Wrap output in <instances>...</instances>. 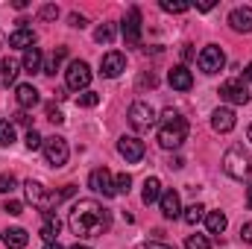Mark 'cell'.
I'll return each mask as SVG.
<instances>
[{
	"instance_id": "6da1fadb",
	"label": "cell",
	"mask_w": 252,
	"mask_h": 249,
	"mask_svg": "<svg viewBox=\"0 0 252 249\" xmlns=\"http://www.w3.org/2000/svg\"><path fill=\"white\" fill-rule=\"evenodd\" d=\"M67 226L79 241L100 238L112 229V211L103 208V202H97V199H79V202H73V208L67 214Z\"/></svg>"
},
{
	"instance_id": "7a4b0ae2",
	"label": "cell",
	"mask_w": 252,
	"mask_h": 249,
	"mask_svg": "<svg viewBox=\"0 0 252 249\" xmlns=\"http://www.w3.org/2000/svg\"><path fill=\"white\" fill-rule=\"evenodd\" d=\"M185 138H188V121L179 112L167 109L161 115V126H158V144L164 150H179L185 144Z\"/></svg>"
},
{
	"instance_id": "3957f363",
	"label": "cell",
	"mask_w": 252,
	"mask_h": 249,
	"mask_svg": "<svg viewBox=\"0 0 252 249\" xmlns=\"http://www.w3.org/2000/svg\"><path fill=\"white\" fill-rule=\"evenodd\" d=\"M24 187H27V199H30L38 211H53V208H59V205H62L64 199H70V196H73V185H64L62 190H47L41 182L30 179Z\"/></svg>"
},
{
	"instance_id": "277c9868",
	"label": "cell",
	"mask_w": 252,
	"mask_h": 249,
	"mask_svg": "<svg viewBox=\"0 0 252 249\" xmlns=\"http://www.w3.org/2000/svg\"><path fill=\"white\" fill-rule=\"evenodd\" d=\"M223 170H226V176H232V179H238V182L252 179L250 153H244V147H232V150H226V156H223Z\"/></svg>"
},
{
	"instance_id": "5b68a950",
	"label": "cell",
	"mask_w": 252,
	"mask_h": 249,
	"mask_svg": "<svg viewBox=\"0 0 252 249\" xmlns=\"http://www.w3.org/2000/svg\"><path fill=\"white\" fill-rule=\"evenodd\" d=\"M129 126L135 132H150L156 126V109L150 103H144V100H135L129 106Z\"/></svg>"
},
{
	"instance_id": "8992f818",
	"label": "cell",
	"mask_w": 252,
	"mask_h": 249,
	"mask_svg": "<svg viewBox=\"0 0 252 249\" xmlns=\"http://www.w3.org/2000/svg\"><path fill=\"white\" fill-rule=\"evenodd\" d=\"M44 158H47V164L50 167H64L67 164V156H70V147H67V141H64L62 135H50V138H44Z\"/></svg>"
},
{
	"instance_id": "52a82bcc",
	"label": "cell",
	"mask_w": 252,
	"mask_h": 249,
	"mask_svg": "<svg viewBox=\"0 0 252 249\" xmlns=\"http://www.w3.org/2000/svg\"><path fill=\"white\" fill-rule=\"evenodd\" d=\"M64 82H67V88L70 91H88V85H91V67L88 62H82V59H76V62L67 64V70H64Z\"/></svg>"
},
{
	"instance_id": "ba28073f",
	"label": "cell",
	"mask_w": 252,
	"mask_h": 249,
	"mask_svg": "<svg viewBox=\"0 0 252 249\" xmlns=\"http://www.w3.org/2000/svg\"><path fill=\"white\" fill-rule=\"evenodd\" d=\"M220 100H226V103H232V106H247L252 100V94L241 79H229V82L220 85Z\"/></svg>"
},
{
	"instance_id": "9c48e42d",
	"label": "cell",
	"mask_w": 252,
	"mask_h": 249,
	"mask_svg": "<svg viewBox=\"0 0 252 249\" xmlns=\"http://www.w3.org/2000/svg\"><path fill=\"white\" fill-rule=\"evenodd\" d=\"M196 64H199V70H202V73H217V70H223L226 56H223V50H220L217 44H208V47H202V50H199Z\"/></svg>"
},
{
	"instance_id": "30bf717a",
	"label": "cell",
	"mask_w": 252,
	"mask_h": 249,
	"mask_svg": "<svg viewBox=\"0 0 252 249\" xmlns=\"http://www.w3.org/2000/svg\"><path fill=\"white\" fill-rule=\"evenodd\" d=\"M118 153L124 156L129 164H135V161H141V158H144L147 147H144V141H141V138H135V135H121V141H118Z\"/></svg>"
},
{
	"instance_id": "8fae6325",
	"label": "cell",
	"mask_w": 252,
	"mask_h": 249,
	"mask_svg": "<svg viewBox=\"0 0 252 249\" xmlns=\"http://www.w3.org/2000/svg\"><path fill=\"white\" fill-rule=\"evenodd\" d=\"M124 41L129 47H138L141 44V9L132 6L126 12V21H124Z\"/></svg>"
},
{
	"instance_id": "7c38bea8",
	"label": "cell",
	"mask_w": 252,
	"mask_h": 249,
	"mask_svg": "<svg viewBox=\"0 0 252 249\" xmlns=\"http://www.w3.org/2000/svg\"><path fill=\"white\" fill-rule=\"evenodd\" d=\"M88 187H91L94 193H103V196H115V193H118V190H115V179H112V173H109L106 167L91 170V176H88Z\"/></svg>"
},
{
	"instance_id": "4fadbf2b",
	"label": "cell",
	"mask_w": 252,
	"mask_h": 249,
	"mask_svg": "<svg viewBox=\"0 0 252 249\" xmlns=\"http://www.w3.org/2000/svg\"><path fill=\"white\" fill-rule=\"evenodd\" d=\"M124 70H126V56L118 53V50H109V53L100 59V73H103L106 79H115V76H121Z\"/></svg>"
},
{
	"instance_id": "5bb4252c",
	"label": "cell",
	"mask_w": 252,
	"mask_h": 249,
	"mask_svg": "<svg viewBox=\"0 0 252 249\" xmlns=\"http://www.w3.org/2000/svg\"><path fill=\"white\" fill-rule=\"evenodd\" d=\"M229 27L235 32H244V35H252V9L250 6H238L229 12Z\"/></svg>"
},
{
	"instance_id": "9a60e30c",
	"label": "cell",
	"mask_w": 252,
	"mask_h": 249,
	"mask_svg": "<svg viewBox=\"0 0 252 249\" xmlns=\"http://www.w3.org/2000/svg\"><path fill=\"white\" fill-rule=\"evenodd\" d=\"M238 124V118H235V112L229 109V106H220V109H214V115H211V126H214V132H220V135H226V132H232Z\"/></svg>"
},
{
	"instance_id": "2e32d148",
	"label": "cell",
	"mask_w": 252,
	"mask_h": 249,
	"mask_svg": "<svg viewBox=\"0 0 252 249\" xmlns=\"http://www.w3.org/2000/svg\"><path fill=\"white\" fill-rule=\"evenodd\" d=\"M158 205H161V214H164L167 220L182 217V199H179V193H176V190H161Z\"/></svg>"
},
{
	"instance_id": "e0dca14e",
	"label": "cell",
	"mask_w": 252,
	"mask_h": 249,
	"mask_svg": "<svg viewBox=\"0 0 252 249\" xmlns=\"http://www.w3.org/2000/svg\"><path fill=\"white\" fill-rule=\"evenodd\" d=\"M15 100H18V106H21V112H27V109H32V106H38V88L35 85H30V82H21L18 88H15Z\"/></svg>"
},
{
	"instance_id": "ac0fdd59",
	"label": "cell",
	"mask_w": 252,
	"mask_h": 249,
	"mask_svg": "<svg viewBox=\"0 0 252 249\" xmlns=\"http://www.w3.org/2000/svg\"><path fill=\"white\" fill-rule=\"evenodd\" d=\"M59 229H62V223H59V217L53 214V211H41V238H44V244H56V238H59Z\"/></svg>"
},
{
	"instance_id": "d6986e66",
	"label": "cell",
	"mask_w": 252,
	"mask_h": 249,
	"mask_svg": "<svg viewBox=\"0 0 252 249\" xmlns=\"http://www.w3.org/2000/svg\"><path fill=\"white\" fill-rule=\"evenodd\" d=\"M9 47H18V50H30L35 47V32L32 27H18L9 32Z\"/></svg>"
},
{
	"instance_id": "ffe728a7",
	"label": "cell",
	"mask_w": 252,
	"mask_h": 249,
	"mask_svg": "<svg viewBox=\"0 0 252 249\" xmlns=\"http://www.w3.org/2000/svg\"><path fill=\"white\" fill-rule=\"evenodd\" d=\"M167 82H170V88H176V91H190V85H193V73H190L185 64H176V67L167 73Z\"/></svg>"
},
{
	"instance_id": "44dd1931",
	"label": "cell",
	"mask_w": 252,
	"mask_h": 249,
	"mask_svg": "<svg viewBox=\"0 0 252 249\" xmlns=\"http://www.w3.org/2000/svg\"><path fill=\"white\" fill-rule=\"evenodd\" d=\"M30 244V235H27V229H21V226H12V229H6L3 232V247L6 249H24Z\"/></svg>"
},
{
	"instance_id": "7402d4cb",
	"label": "cell",
	"mask_w": 252,
	"mask_h": 249,
	"mask_svg": "<svg viewBox=\"0 0 252 249\" xmlns=\"http://www.w3.org/2000/svg\"><path fill=\"white\" fill-rule=\"evenodd\" d=\"M21 67H24L27 73H41V70H44V53H41L38 47H30V50L24 53Z\"/></svg>"
},
{
	"instance_id": "603a6c76",
	"label": "cell",
	"mask_w": 252,
	"mask_h": 249,
	"mask_svg": "<svg viewBox=\"0 0 252 249\" xmlns=\"http://www.w3.org/2000/svg\"><path fill=\"white\" fill-rule=\"evenodd\" d=\"M141 199H144V205H153V202H158V199H161V182H158L156 176H147V179H144Z\"/></svg>"
},
{
	"instance_id": "cb8c5ba5",
	"label": "cell",
	"mask_w": 252,
	"mask_h": 249,
	"mask_svg": "<svg viewBox=\"0 0 252 249\" xmlns=\"http://www.w3.org/2000/svg\"><path fill=\"white\" fill-rule=\"evenodd\" d=\"M226 226H229V220H226L223 211H208V214H205V229H208L211 235H223Z\"/></svg>"
},
{
	"instance_id": "d4e9b609",
	"label": "cell",
	"mask_w": 252,
	"mask_h": 249,
	"mask_svg": "<svg viewBox=\"0 0 252 249\" xmlns=\"http://www.w3.org/2000/svg\"><path fill=\"white\" fill-rule=\"evenodd\" d=\"M18 67H21V64L15 62V59H3V62H0V88H9V85L18 79Z\"/></svg>"
},
{
	"instance_id": "484cf974",
	"label": "cell",
	"mask_w": 252,
	"mask_h": 249,
	"mask_svg": "<svg viewBox=\"0 0 252 249\" xmlns=\"http://www.w3.org/2000/svg\"><path fill=\"white\" fill-rule=\"evenodd\" d=\"M64 59H67V47H56V50L50 53V59L44 62V70H41V73L53 76V73H56V70L62 67V62H64Z\"/></svg>"
},
{
	"instance_id": "4316f807",
	"label": "cell",
	"mask_w": 252,
	"mask_h": 249,
	"mask_svg": "<svg viewBox=\"0 0 252 249\" xmlns=\"http://www.w3.org/2000/svg\"><path fill=\"white\" fill-rule=\"evenodd\" d=\"M202 217H205V205H199V202H193V205H188V208L182 211V220H185L188 226H196Z\"/></svg>"
},
{
	"instance_id": "83f0119b",
	"label": "cell",
	"mask_w": 252,
	"mask_h": 249,
	"mask_svg": "<svg viewBox=\"0 0 252 249\" xmlns=\"http://www.w3.org/2000/svg\"><path fill=\"white\" fill-rule=\"evenodd\" d=\"M12 144H15V124L0 121V147H12Z\"/></svg>"
},
{
	"instance_id": "f1b7e54d",
	"label": "cell",
	"mask_w": 252,
	"mask_h": 249,
	"mask_svg": "<svg viewBox=\"0 0 252 249\" xmlns=\"http://www.w3.org/2000/svg\"><path fill=\"white\" fill-rule=\"evenodd\" d=\"M115 38V27L112 24H100L97 30H94V41H100V44H109Z\"/></svg>"
},
{
	"instance_id": "f546056e",
	"label": "cell",
	"mask_w": 252,
	"mask_h": 249,
	"mask_svg": "<svg viewBox=\"0 0 252 249\" xmlns=\"http://www.w3.org/2000/svg\"><path fill=\"white\" fill-rule=\"evenodd\" d=\"M97 103H100V94H97V91H82V94L76 97V106H79V109H94Z\"/></svg>"
},
{
	"instance_id": "4dcf8cb0",
	"label": "cell",
	"mask_w": 252,
	"mask_h": 249,
	"mask_svg": "<svg viewBox=\"0 0 252 249\" xmlns=\"http://www.w3.org/2000/svg\"><path fill=\"white\" fill-rule=\"evenodd\" d=\"M161 9L170 12V15H182V12L190 9V3H185V0H161Z\"/></svg>"
},
{
	"instance_id": "1f68e13d",
	"label": "cell",
	"mask_w": 252,
	"mask_h": 249,
	"mask_svg": "<svg viewBox=\"0 0 252 249\" xmlns=\"http://www.w3.org/2000/svg\"><path fill=\"white\" fill-rule=\"evenodd\" d=\"M185 249H211V244H208V238H205V235H188Z\"/></svg>"
},
{
	"instance_id": "d6a6232c",
	"label": "cell",
	"mask_w": 252,
	"mask_h": 249,
	"mask_svg": "<svg viewBox=\"0 0 252 249\" xmlns=\"http://www.w3.org/2000/svg\"><path fill=\"white\" fill-rule=\"evenodd\" d=\"M18 185V179H15V173H0V190L3 193H12Z\"/></svg>"
},
{
	"instance_id": "836d02e7",
	"label": "cell",
	"mask_w": 252,
	"mask_h": 249,
	"mask_svg": "<svg viewBox=\"0 0 252 249\" xmlns=\"http://www.w3.org/2000/svg\"><path fill=\"white\" fill-rule=\"evenodd\" d=\"M24 141H27V147H30V150H41V147H44V138H41V135H38L35 129H30Z\"/></svg>"
},
{
	"instance_id": "e575fe53",
	"label": "cell",
	"mask_w": 252,
	"mask_h": 249,
	"mask_svg": "<svg viewBox=\"0 0 252 249\" xmlns=\"http://www.w3.org/2000/svg\"><path fill=\"white\" fill-rule=\"evenodd\" d=\"M3 211L12 214V217H18V214H24V202H21V199H6V202H3Z\"/></svg>"
},
{
	"instance_id": "d590c367",
	"label": "cell",
	"mask_w": 252,
	"mask_h": 249,
	"mask_svg": "<svg viewBox=\"0 0 252 249\" xmlns=\"http://www.w3.org/2000/svg\"><path fill=\"white\" fill-rule=\"evenodd\" d=\"M129 187H132V176H129V173H121V176L115 179V190H118V193H129Z\"/></svg>"
},
{
	"instance_id": "8d00e7d4",
	"label": "cell",
	"mask_w": 252,
	"mask_h": 249,
	"mask_svg": "<svg viewBox=\"0 0 252 249\" xmlns=\"http://www.w3.org/2000/svg\"><path fill=\"white\" fill-rule=\"evenodd\" d=\"M47 121H50V124H64V115L56 106H47Z\"/></svg>"
},
{
	"instance_id": "74e56055",
	"label": "cell",
	"mask_w": 252,
	"mask_h": 249,
	"mask_svg": "<svg viewBox=\"0 0 252 249\" xmlns=\"http://www.w3.org/2000/svg\"><path fill=\"white\" fill-rule=\"evenodd\" d=\"M41 18H44V21H53V18H59V9H56V6H44V9H41Z\"/></svg>"
},
{
	"instance_id": "f35d334b",
	"label": "cell",
	"mask_w": 252,
	"mask_h": 249,
	"mask_svg": "<svg viewBox=\"0 0 252 249\" xmlns=\"http://www.w3.org/2000/svg\"><path fill=\"white\" fill-rule=\"evenodd\" d=\"M138 249H173L170 244H161V241H147V244H141Z\"/></svg>"
},
{
	"instance_id": "ab89813d",
	"label": "cell",
	"mask_w": 252,
	"mask_h": 249,
	"mask_svg": "<svg viewBox=\"0 0 252 249\" xmlns=\"http://www.w3.org/2000/svg\"><path fill=\"white\" fill-rule=\"evenodd\" d=\"M241 238H244V244H252V220L241 226Z\"/></svg>"
},
{
	"instance_id": "60d3db41",
	"label": "cell",
	"mask_w": 252,
	"mask_h": 249,
	"mask_svg": "<svg viewBox=\"0 0 252 249\" xmlns=\"http://www.w3.org/2000/svg\"><path fill=\"white\" fill-rule=\"evenodd\" d=\"M85 24H88V21H85V18H82V15H76V12H73V15H70V27H76V30H82V27H85Z\"/></svg>"
},
{
	"instance_id": "b9f144b4",
	"label": "cell",
	"mask_w": 252,
	"mask_h": 249,
	"mask_svg": "<svg viewBox=\"0 0 252 249\" xmlns=\"http://www.w3.org/2000/svg\"><path fill=\"white\" fill-rule=\"evenodd\" d=\"M167 167H170V170H182V167H185V161H182V156H173V158L167 161Z\"/></svg>"
},
{
	"instance_id": "7bdbcfd3",
	"label": "cell",
	"mask_w": 252,
	"mask_h": 249,
	"mask_svg": "<svg viewBox=\"0 0 252 249\" xmlns=\"http://www.w3.org/2000/svg\"><path fill=\"white\" fill-rule=\"evenodd\" d=\"M214 6H217L214 0H202V3H196V9H199V12H211Z\"/></svg>"
},
{
	"instance_id": "ee69618b",
	"label": "cell",
	"mask_w": 252,
	"mask_h": 249,
	"mask_svg": "<svg viewBox=\"0 0 252 249\" xmlns=\"http://www.w3.org/2000/svg\"><path fill=\"white\" fill-rule=\"evenodd\" d=\"M15 124H21V126H30V118H27V112H18L15 115ZM32 129V126H30Z\"/></svg>"
},
{
	"instance_id": "f6af8a7d",
	"label": "cell",
	"mask_w": 252,
	"mask_h": 249,
	"mask_svg": "<svg viewBox=\"0 0 252 249\" xmlns=\"http://www.w3.org/2000/svg\"><path fill=\"white\" fill-rule=\"evenodd\" d=\"M244 76H247V82H252V62L244 67Z\"/></svg>"
},
{
	"instance_id": "bcb514c9",
	"label": "cell",
	"mask_w": 252,
	"mask_h": 249,
	"mask_svg": "<svg viewBox=\"0 0 252 249\" xmlns=\"http://www.w3.org/2000/svg\"><path fill=\"white\" fill-rule=\"evenodd\" d=\"M182 56H185V59H193V50H190V44H185V50H182Z\"/></svg>"
},
{
	"instance_id": "7dc6e473",
	"label": "cell",
	"mask_w": 252,
	"mask_h": 249,
	"mask_svg": "<svg viewBox=\"0 0 252 249\" xmlns=\"http://www.w3.org/2000/svg\"><path fill=\"white\" fill-rule=\"evenodd\" d=\"M44 249H64V247L59 244V241H56V244H44Z\"/></svg>"
},
{
	"instance_id": "c3c4849f",
	"label": "cell",
	"mask_w": 252,
	"mask_h": 249,
	"mask_svg": "<svg viewBox=\"0 0 252 249\" xmlns=\"http://www.w3.org/2000/svg\"><path fill=\"white\" fill-rule=\"evenodd\" d=\"M247 205H250V208H252V185L247 187Z\"/></svg>"
},
{
	"instance_id": "681fc988",
	"label": "cell",
	"mask_w": 252,
	"mask_h": 249,
	"mask_svg": "<svg viewBox=\"0 0 252 249\" xmlns=\"http://www.w3.org/2000/svg\"><path fill=\"white\" fill-rule=\"evenodd\" d=\"M70 249H91V247H85V244H73Z\"/></svg>"
},
{
	"instance_id": "f907efd6",
	"label": "cell",
	"mask_w": 252,
	"mask_h": 249,
	"mask_svg": "<svg viewBox=\"0 0 252 249\" xmlns=\"http://www.w3.org/2000/svg\"><path fill=\"white\" fill-rule=\"evenodd\" d=\"M247 138H250V141H252V124H250V129H247Z\"/></svg>"
}]
</instances>
